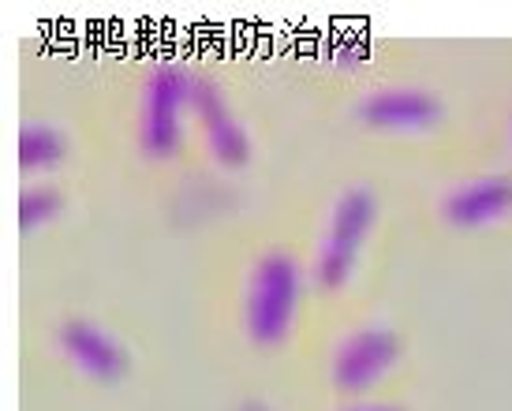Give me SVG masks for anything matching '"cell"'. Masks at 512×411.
Instances as JSON below:
<instances>
[{
  "label": "cell",
  "instance_id": "6da1fadb",
  "mask_svg": "<svg viewBox=\"0 0 512 411\" xmlns=\"http://www.w3.org/2000/svg\"><path fill=\"white\" fill-rule=\"evenodd\" d=\"M299 307V270L288 251H270L251 273L247 333L258 348H277L288 337Z\"/></svg>",
  "mask_w": 512,
  "mask_h": 411
},
{
  "label": "cell",
  "instance_id": "7a4b0ae2",
  "mask_svg": "<svg viewBox=\"0 0 512 411\" xmlns=\"http://www.w3.org/2000/svg\"><path fill=\"white\" fill-rule=\"evenodd\" d=\"M374 217H378V199L370 195L367 187H352V191H344L341 199H337L326 228V240L318 247V258H314V281H318V288L337 292L352 277Z\"/></svg>",
  "mask_w": 512,
  "mask_h": 411
},
{
  "label": "cell",
  "instance_id": "3957f363",
  "mask_svg": "<svg viewBox=\"0 0 512 411\" xmlns=\"http://www.w3.org/2000/svg\"><path fill=\"white\" fill-rule=\"evenodd\" d=\"M195 79H187L180 68L157 71L143 94V116H139V142L154 161L172 157L184 139V116L191 109Z\"/></svg>",
  "mask_w": 512,
  "mask_h": 411
},
{
  "label": "cell",
  "instance_id": "277c9868",
  "mask_svg": "<svg viewBox=\"0 0 512 411\" xmlns=\"http://www.w3.org/2000/svg\"><path fill=\"white\" fill-rule=\"evenodd\" d=\"M64 355L72 359V367L86 374L98 385H120L131 374V352L128 344L116 337L113 329H105L94 318H64L57 333Z\"/></svg>",
  "mask_w": 512,
  "mask_h": 411
},
{
  "label": "cell",
  "instance_id": "5b68a950",
  "mask_svg": "<svg viewBox=\"0 0 512 411\" xmlns=\"http://www.w3.org/2000/svg\"><path fill=\"white\" fill-rule=\"evenodd\" d=\"M400 337L393 326H363L341 344L333 359V382L341 393H363L370 385L385 378L393 363L400 359Z\"/></svg>",
  "mask_w": 512,
  "mask_h": 411
},
{
  "label": "cell",
  "instance_id": "8992f818",
  "mask_svg": "<svg viewBox=\"0 0 512 411\" xmlns=\"http://www.w3.org/2000/svg\"><path fill=\"white\" fill-rule=\"evenodd\" d=\"M359 116L374 131H393V135H423L441 120V101L430 90L419 86H389L370 94L359 105Z\"/></svg>",
  "mask_w": 512,
  "mask_h": 411
},
{
  "label": "cell",
  "instance_id": "52a82bcc",
  "mask_svg": "<svg viewBox=\"0 0 512 411\" xmlns=\"http://www.w3.org/2000/svg\"><path fill=\"white\" fill-rule=\"evenodd\" d=\"M191 109L199 116L202 131H206V142L214 157L225 165V169H243L251 161V135L243 131V124L232 116L221 86L210 83V79H195V94H191Z\"/></svg>",
  "mask_w": 512,
  "mask_h": 411
},
{
  "label": "cell",
  "instance_id": "ba28073f",
  "mask_svg": "<svg viewBox=\"0 0 512 411\" xmlns=\"http://www.w3.org/2000/svg\"><path fill=\"white\" fill-rule=\"evenodd\" d=\"M512 213V176L486 172L468 184H460L445 199V217L456 228H486L494 221H505Z\"/></svg>",
  "mask_w": 512,
  "mask_h": 411
},
{
  "label": "cell",
  "instance_id": "9c48e42d",
  "mask_svg": "<svg viewBox=\"0 0 512 411\" xmlns=\"http://www.w3.org/2000/svg\"><path fill=\"white\" fill-rule=\"evenodd\" d=\"M68 150H72L68 135L57 124H49V120H30L19 131V161H23L27 172L60 169L68 161Z\"/></svg>",
  "mask_w": 512,
  "mask_h": 411
},
{
  "label": "cell",
  "instance_id": "30bf717a",
  "mask_svg": "<svg viewBox=\"0 0 512 411\" xmlns=\"http://www.w3.org/2000/svg\"><path fill=\"white\" fill-rule=\"evenodd\" d=\"M60 213V191L49 184H34L23 191V199H19V225L23 232H38L45 228L53 217Z\"/></svg>",
  "mask_w": 512,
  "mask_h": 411
},
{
  "label": "cell",
  "instance_id": "8fae6325",
  "mask_svg": "<svg viewBox=\"0 0 512 411\" xmlns=\"http://www.w3.org/2000/svg\"><path fill=\"white\" fill-rule=\"evenodd\" d=\"M344 411H404V408H397V404H352V408Z\"/></svg>",
  "mask_w": 512,
  "mask_h": 411
},
{
  "label": "cell",
  "instance_id": "7c38bea8",
  "mask_svg": "<svg viewBox=\"0 0 512 411\" xmlns=\"http://www.w3.org/2000/svg\"><path fill=\"white\" fill-rule=\"evenodd\" d=\"M243 411H270V408H266V404H247Z\"/></svg>",
  "mask_w": 512,
  "mask_h": 411
}]
</instances>
